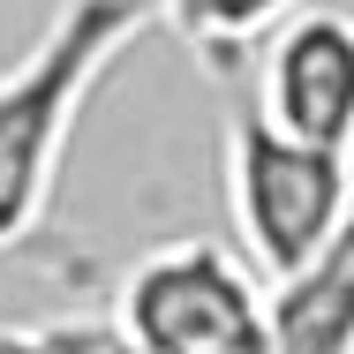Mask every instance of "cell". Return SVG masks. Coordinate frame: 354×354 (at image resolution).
Here are the masks:
<instances>
[{
	"label": "cell",
	"instance_id": "obj_1",
	"mask_svg": "<svg viewBox=\"0 0 354 354\" xmlns=\"http://www.w3.org/2000/svg\"><path fill=\"white\" fill-rule=\"evenodd\" d=\"M143 30H151V0H68L53 30L0 75V257L46 226L75 121Z\"/></svg>",
	"mask_w": 354,
	"mask_h": 354
},
{
	"label": "cell",
	"instance_id": "obj_2",
	"mask_svg": "<svg viewBox=\"0 0 354 354\" xmlns=\"http://www.w3.org/2000/svg\"><path fill=\"white\" fill-rule=\"evenodd\" d=\"M218 174H226V218H234V249L257 264V279L279 286L294 279L354 212V158L301 143L272 129L257 106H241L218 143Z\"/></svg>",
	"mask_w": 354,
	"mask_h": 354
},
{
	"label": "cell",
	"instance_id": "obj_3",
	"mask_svg": "<svg viewBox=\"0 0 354 354\" xmlns=\"http://www.w3.org/2000/svg\"><path fill=\"white\" fill-rule=\"evenodd\" d=\"M113 339L143 354H264L272 286L226 241H166L129 264L113 294Z\"/></svg>",
	"mask_w": 354,
	"mask_h": 354
},
{
	"label": "cell",
	"instance_id": "obj_4",
	"mask_svg": "<svg viewBox=\"0 0 354 354\" xmlns=\"http://www.w3.org/2000/svg\"><path fill=\"white\" fill-rule=\"evenodd\" d=\"M249 106L301 143L354 158V15L301 0L257 38V91Z\"/></svg>",
	"mask_w": 354,
	"mask_h": 354
},
{
	"label": "cell",
	"instance_id": "obj_5",
	"mask_svg": "<svg viewBox=\"0 0 354 354\" xmlns=\"http://www.w3.org/2000/svg\"><path fill=\"white\" fill-rule=\"evenodd\" d=\"M272 347L354 354V226H339L294 279L272 286Z\"/></svg>",
	"mask_w": 354,
	"mask_h": 354
},
{
	"label": "cell",
	"instance_id": "obj_6",
	"mask_svg": "<svg viewBox=\"0 0 354 354\" xmlns=\"http://www.w3.org/2000/svg\"><path fill=\"white\" fill-rule=\"evenodd\" d=\"M286 8H301V0H151V23H166L204 68H234V61H249L257 53V38L279 23Z\"/></svg>",
	"mask_w": 354,
	"mask_h": 354
},
{
	"label": "cell",
	"instance_id": "obj_7",
	"mask_svg": "<svg viewBox=\"0 0 354 354\" xmlns=\"http://www.w3.org/2000/svg\"><path fill=\"white\" fill-rule=\"evenodd\" d=\"M347 226H354V212H347Z\"/></svg>",
	"mask_w": 354,
	"mask_h": 354
}]
</instances>
